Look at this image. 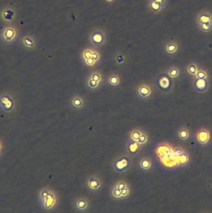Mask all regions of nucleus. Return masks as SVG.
I'll return each mask as SVG.
<instances>
[{
  "label": "nucleus",
  "instance_id": "f257e3e1",
  "mask_svg": "<svg viewBox=\"0 0 212 213\" xmlns=\"http://www.w3.org/2000/svg\"><path fill=\"white\" fill-rule=\"evenodd\" d=\"M195 23L197 29L203 33L212 32V12L208 9L200 11L195 16Z\"/></svg>",
  "mask_w": 212,
  "mask_h": 213
},
{
  "label": "nucleus",
  "instance_id": "f03ea898",
  "mask_svg": "<svg viewBox=\"0 0 212 213\" xmlns=\"http://www.w3.org/2000/svg\"><path fill=\"white\" fill-rule=\"evenodd\" d=\"M84 185L87 190L96 193L100 191L104 186L102 178L98 174L89 175L85 179Z\"/></svg>",
  "mask_w": 212,
  "mask_h": 213
},
{
  "label": "nucleus",
  "instance_id": "7ed1b4c3",
  "mask_svg": "<svg viewBox=\"0 0 212 213\" xmlns=\"http://www.w3.org/2000/svg\"><path fill=\"white\" fill-rule=\"evenodd\" d=\"M132 166V161L129 155H123L117 157L112 163V168L117 173H124L129 170Z\"/></svg>",
  "mask_w": 212,
  "mask_h": 213
},
{
  "label": "nucleus",
  "instance_id": "20e7f679",
  "mask_svg": "<svg viewBox=\"0 0 212 213\" xmlns=\"http://www.w3.org/2000/svg\"><path fill=\"white\" fill-rule=\"evenodd\" d=\"M41 207L46 211H52L56 209L59 204V199L57 194L52 190H49L48 194L39 201Z\"/></svg>",
  "mask_w": 212,
  "mask_h": 213
},
{
  "label": "nucleus",
  "instance_id": "39448f33",
  "mask_svg": "<svg viewBox=\"0 0 212 213\" xmlns=\"http://www.w3.org/2000/svg\"><path fill=\"white\" fill-rule=\"evenodd\" d=\"M156 86L157 89L164 93H168L172 89L173 83V79L167 74L161 73L156 79Z\"/></svg>",
  "mask_w": 212,
  "mask_h": 213
},
{
  "label": "nucleus",
  "instance_id": "423d86ee",
  "mask_svg": "<svg viewBox=\"0 0 212 213\" xmlns=\"http://www.w3.org/2000/svg\"><path fill=\"white\" fill-rule=\"evenodd\" d=\"M89 41L92 45L96 48L102 47L106 43V35L102 29H96L90 33L89 36Z\"/></svg>",
  "mask_w": 212,
  "mask_h": 213
},
{
  "label": "nucleus",
  "instance_id": "0eeeda50",
  "mask_svg": "<svg viewBox=\"0 0 212 213\" xmlns=\"http://www.w3.org/2000/svg\"><path fill=\"white\" fill-rule=\"evenodd\" d=\"M74 209L80 212H87L91 209V202L85 196H79L75 198L73 201Z\"/></svg>",
  "mask_w": 212,
  "mask_h": 213
},
{
  "label": "nucleus",
  "instance_id": "6e6552de",
  "mask_svg": "<svg viewBox=\"0 0 212 213\" xmlns=\"http://www.w3.org/2000/svg\"><path fill=\"white\" fill-rule=\"evenodd\" d=\"M135 93L140 99L147 100L153 95V88L149 83H142L136 86Z\"/></svg>",
  "mask_w": 212,
  "mask_h": 213
},
{
  "label": "nucleus",
  "instance_id": "1a4fd4ad",
  "mask_svg": "<svg viewBox=\"0 0 212 213\" xmlns=\"http://www.w3.org/2000/svg\"><path fill=\"white\" fill-rule=\"evenodd\" d=\"M168 3V0H149L148 9L151 13L158 14L165 10Z\"/></svg>",
  "mask_w": 212,
  "mask_h": 213
},
{
  "label": "nucleus",
  "instance_id": "9d476101",
  "mask_svg": "<svg viewBox=\"0 0 212 213\" xmlns=\"http://www.w3.org/2000/svg\"><path fill=\"white\" fill-rule=\"evenodd\" d=\"M164 51L167 55L174 56L178 54L180 51V43L176 40L167 41L164 45Z\"/></svg>",
  "mask_w": 212,
  "mask_h": 213
},
{
  "label": "nucleus",
  "instance_id": "9b49d317",
  "mask_svg": "<svg viewBox=\"0 0 212 213\" xmlns=\"http://www.w3.org/2000/svg\"><path fill=\"white\" fill-rule=\"evenodd\" d=\"M69 104L71 109L79 111L85 108L86 101L85 98L81 95H74L71 97L69 101Z\"/></svg>",
  "mask_w": 212,
  "mask_h": 213
},
{
  "label": "nucleus",
  "instance_id": "f8f14e48",
  "mask_svg": "<svg viewBox=\"0 0 212 213\" xmlns=\"http://www.w3.org/2000/svg\"><path fill=\"white\" fill-rule=\"evenodd\" d=\"M15 107L13 99L8 95H4L0 97V108L5 111L10 112Z\"/></svg>",
  "mask_w": 212,
  "mask_h": 213
},
{
  "label": "nucleus",
  "instance_id": "ddd939ff",
  "mask_svg": "<svg viewBox=\"0 0 212 213\" xmlns=\"http://www.w3.org/2000/svg\"><path fill=\"white\" fill-rule=\"evenodd\" d=\"M209 79L202 78H194L193 86L197 92L203 93L209 88Z\"/></svg>",
  "mask_w": 212,
  "mask_h": 213
},
{
  "label": "nucleus",
  "instance_id": "4468645a",
  "mask_svg": "<svg viewBox=\"0 0 212 213\" xmlns=\"http://www.w3.org/2000/svg\"><path fill=\"white\" fill-rule=\"evenodd\" d=\"M126 146L127 153L131 156H135L139 153L142 146L140 145L137 141L129 139V140L127 142Z\"/></svg>",
  "mask_w": 212,
  "mask_h": 213
},
{
  "label": "nucleus",
  "instance_id": "2eb2a0df",
  "mask_svg": "<svg viewBox=\"0 0 212 213\" xmlns=\"http://www.w3.org/2000/svg\"><path fill=\"white\" fill-rule=\"evenodd\" d=\"M210 138V132L208 129L201 128L197 133V139L200 144L205 145L208 144Z\"/></svg>",
  "mask_w": 212,
  "mask_h": 213
},
{
  "label": "nucleus",
  "instance_id": "dca6fc26",
  "mask_svg": "<svg viewBox=\"0 0 212 213\" xmlns=\"http://www.w3.org/2000/svg\"><path fill=\"white\" fill-rule=\"evenodd\" d=\"M109 195H110V197L111 198V199L113 200H115V201L124 200L123 195H122V193H121V191L119 190L118 189L116 188L113 185L112 186V187L110 189Z\"/></svg>",
  "mask_w": 212,
  "mask_h": 213
},
{
  "label": "nucleus",
  "instance_id": "f3484780",
  "mask_svg": "<svg viewBox=\"0 0 212 213\" xmlns=\"http://www.w3.org/2000/svg\"><path fill=\"white\" fill-rule=\"evenodd\" d=\"M166 73L172 79H173L178 78L180 75V70L178 67L176 66H172L167 70Z\"/></svg>",
  "mask_w": 212,
  "mask_h": 213
},
{
  "label": "nucleus",
  "instance_id": "a211bd4d",
  "mask_svg": "<svg viewBox=\"0 0 212 213\" xmlns=\"http://www.w3.org/2000/svg\"><path fill=\"white\" fill-rule=\"evenodd\" d=\"M139 166L143 170H149L152 166V162L148 158H143L139 162Z\"/></svg>",
  "mask_w": 212,
  "mask_h": 213
},
{
  "label": "nucleus",
  "instance_id": "6ab92c4d",
  "mask_svg": "<svg viewBox=\"0 0 212 213\" xmlns=\"http://www.w3.org/2000/svg\"><path fill=\"white\" fill-rule=\"evenodd\" d=\"M198 70H199L198 65L196 63H194V62L190 63L187 66V73L189 75H190L192 76H193V78L197 75Z\"/></svg>",
  "mask_w": 212,
  "mask_h": 213
},
{
  "label": "nucleus",
  "instance_id": "aec40b11",
  "mask_svg": "<svg viewBox=\"0 0 212 213\" xmlns=\"http://www.w3.org/2000/svg\"><path fill=\"white\" fill-rule=\"evenodd\" d=\"M107 83L111 86H117L120 83V78L117 74H112L108 77Z\"/></svg>",
  "mask_w": 212,
  "mask_h": 213
},
{
  "label": "nucleus",
  "instance_id": "412c9836",
  "mask_svg": "<svg viewBox=\"0 0 212 213\" xmlns=\"http://www.w3.org/2000/svg\"><path fill=\"white\" fill-rule=\"evenodd\" d=\"M113 186L120 191H122L129 187H131L130 185L128 183V182L126 180H124V179H118L114 183Z\"/></svg>",
  "mask_w": 212,
  "mask_h": 213
},
{
  "label": "nucleus",
  "instance_id": "4be33fe9",
  "mask_svg": "<svg viewBox=\"0 0 212 213\" xmlns=\"http://www.w3.org/2000/svg\"><path fill=\"white\" fill-rule=\"evenodd\" d=\"M144 130L141 128H134L129 133V138L134 141H137Z\"/></svg>",
  "mask_w": 212,
  "mask_h": 213
},
{
  "label": "nucleus",
  "instance_id": "5701e85b",
  "mask_svg": "<svg viewBox=\"0 0 212 213\" xmlns=\"http://www.w3.org/2000/svg\"><path fill=\"white\" fill-rule=\"evenodd\" d=\"M178 136L182 140H187L190 137V133L188 129L185 128H181L178 131Z\"/></svg>",
  "mask_w": 212,
  "mask_h": 213
},
{
  "label": "nucleus",
  "instance_id": "b1692460",
  "mask_svg": "<svg viewBox=\"0 0 212 213\" xmlns=\"http://www.w3.org/2000/svg\"><path fill=\"white\" fill-rule=\"evenodd\" d=\"M194 78H202V79H209V75L207 71L203 68H199L197 75Z\"/></svg>",
  "mask_w": 212,
  "mask_h": 213
},
{
  "label": "nucleus",
  "instance_id": "393cba45",
  "mask_svg": "<svg viewBox=\"0 0 212 213\" xmlns=\"http://www.w3.org/2000/svg\"><path fill=\"white\" fill-rule=\"evenodd\" d=\"M148 141V135L145 131H143V133H142V134L140 135V138L138 139V140L137 141L140 145L143 146V145L145 144L146 143H147Z\"/></svg>",
  "mask_w": 212,
  "mask_h": 213
},
{
  "label": "nucleus",
  "instance_id": "a878e982",
  "mask_svg": "<svg viewBox=\"0 0 212 213\" xmlns=\"http://www.w3.org/2000/svg\"><path fill=\"white\" fill-rule=\"evenodd\" d=\"M93 49L90 48H87L82 51V58L84 61H85L86 59L92 58Z\"/></svg>",
  "mask_w": 212,
  "mask_h": 213
},
{
  "label": "nucleus",
  "instance_id": "bb28decb",
  "mask_svg": "<svg viewBox=\"0 0 212 213\" xmlns=\"http://www.w3.org/2000/svg\"><path fill=\"white\" fill-rule=\"evenodd\" d=\"M4 36H5V38H6V40L10 41L15 36V32L12 29H7L5 32Z\"/></svg>",
  "mask_w": 212,
  "mask_h": 213
},
{
  "label": "nucleus",
  "instance_id": "cd10ccee",
  "mask_svg": "<svg viewBox=\"0 0 212 213\" xmlns=\"http://www.w3.org/2000/svg\"><path fill=\"white\" fill-rule=\"evenodd\" d=\"M14 15V13L11 10H6L3 13V17L6 20H11Z\"/></svg>",
  "mask_w": 212,
  "mask_h": 213
},
{
  "label": "nucleus",
  "instance_id": "c85d7f7f",
  "mask_svg": "<svg viewBox=\"0 0 212 213\" xmlns=\"http://www.w3.org/2000/svg\"><path fill=\"white\" fill-rule=\"evenodd\" d=\"M24 44L27 46H33L34 45L33 41L29 38H26L24 40Z\"/></svg>",
  "mask_w": 212,
  "mask_h": 213
},
{
  "label": "nucleus",
  "instance_id": "c756f323",
  "mask_svg": "<svg viewBox=\"0 0 212 213\" xmlns=\"http://www.w3.org/2000/svg\"><path fill=\"white\" fill-rule=\"evenodd\" d=\"M116 61L118 64H121V63H123V62H124V58H123V56H121V58H120V56H118V57L117 56Z\"/></svg>",
  "mask_w": 212,
  "mask_h": 213
},
{
  "label": "nucleus",
  "instance_id": "7c9ffc66",
  "mask_svg": "<svg viewBox=\"0 0 212 213\" xmlns=\"http://www.w3.org/2000/svg\"><path fill=\"white\" fill-rule=\"evenodd\" d=\"M105 1L107 2H109V3H112V2H114L115 0H105Z\"/></svg>",
  "mask_w": 212,
  "mask_h": 213
}]
</instances>
